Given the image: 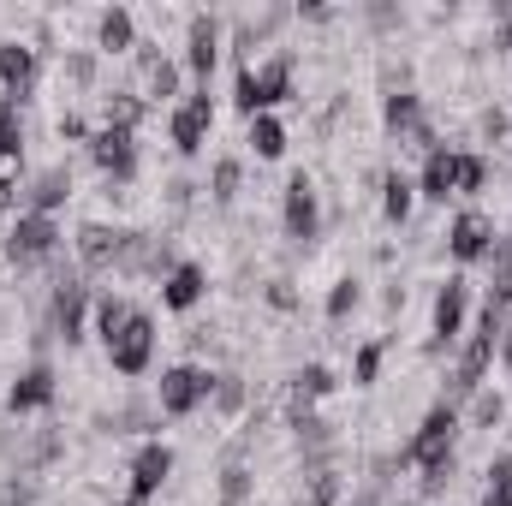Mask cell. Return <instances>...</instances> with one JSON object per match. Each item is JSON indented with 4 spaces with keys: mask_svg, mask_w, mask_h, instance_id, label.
I'll list each match as a JSON object with an SVG mask.
<instances>
[{
    "mask_svg": "<svg viewBox=\"0 0 512 506\" xmlns=\"http://www.w3.org/2000/svg\"><path fill=\"white\" fill-rule=\"evenodd\" d=\"M66 197H72V173L66 167H48V173L30 179V215H54Z\"/></svg>",
    "mask_w": 512,
    "mask_h": 506,
    "instance_id": "obj_22",
    "label": "cell"
},
{
    "mask_svg": "<svg viewBox=\"0 0 512 506\" xmlns=\"http://www.w3.org/2000/svg\"><path fill=\"white\" fill-rule=\"evenodd\" d=\"M417 191H423L429 203L459 197V149H429V155H423V179H417Z\"/></svg>",
    "mask_w": 512,
    "mask_h": 506,
    "instance_id": "obj_16",
    "label": "cell"
},
{
    "mask_svg": "<svg viewBox=\"0 0 512 506\" xmlns=\"http://www.w3.org/2000/svg\"><path fill=\"white\" fill-rule=\"evenodd\" d=\"M131 316H137V310H131L126 298H102V304H96V334H102V346H108V340L126 328Z\"/></svg>",
    "mask_w": 512,
    "mask_h": 506,
    "instance_id": "obj_26",
    "label": "cell"
},
{
    "mask_svg": "<svg viewBox=\"0 0 512 506\" xmlns=\"http://www.w3.org/2000/svg\"><path fill=\"white\" fill-rule=\"evenodd\" d=\"M203 292H209V280H203V268H197V262H179V268L161 280L167 310H191V304H203Z\"/></svg>",
    "mask_w": 512,
    "mask_h": 506,
    "instance_id": "obj_20",
    "label": "cell"
},
{
    "mask_svg": "<svg viewBox=\"0 0 512 506\" xmlns=\"http://www.w3.org/2000/svg\"><path fill=\"white\" fill-rule=\"evenodd\" d=\"M495 352H501V364H507V376H512V316L501 310V334H495Z\"/></svg>",
    "mask_w": 512,
    "mask_h": 506,
    "instance_id": "obj_36",
    "label": "cell"
},
{
    "mask_svg": "<svg viewBox=\"0 0 512 506\" xmlns=\"http://www.w3.org/2000/svg\"><path fill=\"white\" fill-rule=\"evenodd\" d=\"M352 310H358V280H340V286L328 292V316H334V322H346Z\"/></svg>",
    "mask_w": 512,
    "mask_h": 506,
    "instance_id": "obj_32",
    "label": "cell"
},
{
    "mask_svg": "<svg viewBox=\"0 0 512 506\" xmlns=\"http://www.w3.org/2000/svg\"><path fill=\"white\" fill-rule=\"evenodd\" d=\"M495 239H501V233H495V221H489V215H477V209H465V215L447 227V251L459 256V262H483V256L495 251Z\"/></svg>",
    "mask_w": 512,
    "mask_h": 506,
    "instance_id": "obj_9",
    "label": "cell"
},
{
    "mask_svg": "<svg viewBox=\"0 0 512 506\" xmlns=\"http://www.w3.org/2000/svg\"><path fill=\"white\" fill-rule=\"evenodd\" d=\"M209 393H215V376L209 370H197V364H173L167 376H161V411L167 417H191L197 405H209Z\"/></svg>",
    "mask_w": 512,
    "mask_h": 506,
    "instance_id": "obj_4",
    "label": "cell"
},
{
    "mask_svg": "<svg viewBox=\"0 0 512 506\" xmlns=\"http://www.w3.org/2000/svg\"><path fill=\"white\" fill-rule=\"evenodd\" d=\"M96 48H102V54H131V48H137V24H131L126 6H108V12L96 18Z\"/></svg>",
    "mask_w": 512,
    "mask_h": 506,
    "instance_id": "obj_21",
    "label": "cell"
},
{
    "mask_svg": "<svg viewBox=\"0 0 512 506\" xmlns=\"http://www.w3.org/2000/svg\"><path fill=\"white\" fill-rule=\"evenodd\" d=\"M126 239L131 233L108 227V221H84V227H78V262H84V268H120Z\"/></svg>",
    "mask_w": 512,
    "mask_h": 506,
    "instance_id": "obj_10",
    "label": "cell"
},
{
    "mask_svg": "<svg viewBox=\"0 0 512 506\" xmlns=\"http://www.w3.org/2000/svg\"><path fill=\"white\" fill-rule=\"evenodd\" d=\"M268 304H274V310H292L298 298H292V286H286V280H274V286H268Z\"/></svg>",
    "mask_w": 512,
    "mask_h": 506,
    "instance_id": "obj_37",
    "label": "cell"
},
{
    "mask_svg": "<svg viewBox=\"0 0 512 506\" xmlns=\"http://www.w3.org/2000/svg\"><path fill=\"white\" fill-rule=\"evenodd\" d=\"M387 131H393L399 149H423V155L441 149L435 131H429V120H423V102H417L411 90H393V96H387Z\"/></svg>",
    "mask_w": 512,
    "mask_h": 506,
    "instance_id": "obj_6",
    "label": "cell"
},
{
    "mask_svg": "<svg viewBox=\"0 0 512 506\" xmlns=\"http://www.w3.org/2000/svg\"><path fill=\"white\" fill-rule=\"evenodd\" d=\"M483 185H489V161L483 155H459V197H471Z\"/></svg>",
    "mask_w": 512,
    "mask_h": 506,
    "instance_id": "obj_29",
    "label": "cell"
},
{
    "mask_svg": "<svg viewBox=\"0 0 512 506\" xmlns=\"http://www.w3.org/2000/svg\"><path fill=\"white\" fill-rule=\"evenodd\" d=\"M96 114H102V126H96V131H131V137H137V120H143V102H137L131 90H108V96L96 102Z\"/></svg>",
    "mask_w": 512,
    "mask_h": 506,
    "instance_id": "obj_23",
    "label": "cell"
},
{
    "mask_svg": "<svg viewBox=\"0 0 512 506\" xmlns=\"http://www.w3.org/2000/svg\"><path fill=\"white\" fill-rule=\"evenodd\" d=\"M477 131H483L489 143H501V137H507V114H501V108H483V120H477Z\"/></svg>",
    "mask_w": 512,
    "mask_h": 506,
    "instance_id": "obj_35",
    "label": "cell"
},
{
    "mask_svg": "<svg viewBox=\"0 0 512 506\" xmlns=\"http://www.w3.org/2000/svg\"><path fill=\"white\" fill-rule=\"evenodd\" d=\"M0 155H24V120H18V102L0 96Z\"/></svg>",
    "mask_w": 512,
    "mask_h": 506,
    "instance_id": "obj_28",
    "label": "cell"
},
{
    "mask_svg": "<svg viewBox=\"0 0 512 506\" xmlns=\"http://www.w3.org/2000/svg\"><path fill=\"white\" fill-rule=\"evenodd\" d=\"M221 411H239L245 405V387H239V376H215V393H209Z\"/></svg>",
    "mask_w": 512,
    "mask_h": 506,
    "instance_id": "obj_33",
    "label": "cell"
},
{
    "mask_svg": "<svg viewBox=\"0 0 512 506\" xmlns=\"http://www.w3.org/2000/svg\"><path fill=\"white\" fill-rule=\"evenodd\" d=\"M501 411H507V405H501V393H477V405H471V417H477L483 429H495V423H501Z\"/></svg>",
    "mask_w": 512,
    "mask_h": 506,
    "instance_id": "obj_34",
    "label": "cell"
},
{
    "mask_svg": "<svg viewBox=\"0 0 512 506\" xmlns=\"http://www.w3.org/2000/svg\"><path fill=\"white\" fill-rule=\"evenodd\" d=\"M411 197H417V185L405 179V173H387L382 179V215L393 227H405V215H411Z\"/></svg>",
    "mask_w": 512,
    "mask_h": 506,
    "instance_id": "obj_25",
    "label": "cell"
},
{
    "mask_svg": "<svg viewBox=\"0 0 512 506\" xmlns=\"http://www.w3.org/2000/svg\"><path fill=\"white\" fill-rule=\"evenodd\" d=\"M90 155H96V167L108 179H131L137 173V137L131 131H96L90 137Z\"/></svg>",
    "mask_w": 512,
    "mask_h": 506,
    "instance_id": "obj_15",
    "label": "cell"
},
{
    "mask_svg": "<svg viewBox=\"0 0 512 506\" xmlns=\"http://www.w3.org/2000/svg\"><path fill=\"white\" fill-rule=\"evenodd\" d=\"M292 96V54L286 48H256L239 60V108L245 114H268L274 102Z\"/></svg>",
    "mask_w": 512,
    "mask_h": 506,
    "instance_id": "obj_1",
    "label": "cell"
},
{
    "mask_svg": "<svg viewBox=\"0 0 512 506\" xmlns=\"http://www.w3.org/2000/svg\"><path fill=\"white\" fill-rule=\"evenodd\" d=\"M245 143H251V155H262V161H280L286 155V126L274 114H256L251 131H245Z\"/></svg>",
    "mask_w": 512,
    "mask_h": 506,
    "instance_id": "obj_24",
    "label": "cell"
},
{
    "mask_svg": "<svg viewBox=\"0 0 512 506\" xmlns=\"http://www.w3.org/2000/svg\"><path fill=\"white\" fill-rule=\"evenodd\" d=\"M6 405H12V411H42V405H54V370H48V364H30L24 376L12 381Z\"/></svg>",
    "mask_w": 512,
    "mask_h": 506,
    "instance_id": "obj_19",
    "label": "cell"
},
{
    "mask_svg": "<svg viewBox=\"0 0 512 506\" xmlns=\"http://www.w3.org/2000/svg\"><path fill=\"white\" fill-rule=\"evenodd\" d=\"M352 376H358V387H370V381L382 376V340L358 346V364H352Z\"/></svg>",
    "mask_w": 512,
    "mask_h": 506,
    "instance_id": "obj_31",
    "label": "cell"
},
{
    "mask_svg": "<svg viewBox=\"0 0 512 506\" xmlns=\"http://www.w3.org/2000/svg\"><path fill=\"white\" fill-rule=\"evenodd\" d=\"M131 96L149 108V102H173L179 96V66L167 60V54H155L149 42H137V84H131Z\"/></svg>",
    "mask_w": 512,
    "mask_h": 506,
    "instance_id": "obj_7",
    "label": "cell"
},
{
    "mask_svg": "<svg viewBox=\"0 0 512 506\" xmlns=\"http://www.w3.org/2000/svg\"><path fill=\"white\" fill-rule=\"evenodd\" d=\"M167 477H173V453H167L161 441H149V447L131 459V501H149Z\"/></svg>",
    "mask_w": 512,
    "mask_h": 506,
    "instance_id": "obj_17",
    "label": "cell"
},
{
    "mask_svg": "<svg viewBox=\"0 0 512 506\" xmlns=\"http://www.w3.org/2000/svg\"><path fill=\"white\" fill-rule=\"evenodd\" d=\"M0 506H30V495H24L18 483H6V489H0Z\"/></svg>",
    "mask_w": 512,
    "mask_h": 506,
    "instance_id": "obj_38",
    "label": "cell"
},
{
    "mask_svg": "<svg viewBox=\"0 0 512 506\" xmlns=\"http://www.w3.org/2000/svg\"><path fill=\"white\" fill-rule=\"evenodd\" d=\"M60 251V227H54V215H18L12 221V233H6V256L18 262V268H30V262H48V256Z\"/></svg>",
    "mask_w": 512,
    "mask_h": 506,
    "instance_id": "obj_3",
    "label": "cell"
},
{
    "mask_svg": "<svg viewBox=\"0 0 512 506\" xmlns=\"http://www.w3.org/2000/svg\"><path fill=\"white\" fill-rule=\"evenodd\" d=\"M453 435H459V411H453V405H435V411L423 417L417 441L405 447V459L423 471V483H429V489H441V483H447V471H453Z\"/></svg>",
    "mask_w": 512,
    "mask_h": 506,
    "instance_id": "obj_2",
    "label": "cell"
},
{
    "mask_svg": "<svg viewBox=\"0 0 512 506\" xmlns=\"http://www.w3.org/2000/svg\"><path fill=\"white\" fill-rule=\"evenodd\" d=\"M185 60H191V72H197L203 90H209V72H215V60H221V24H215L209 12H191V24H185Z\"/></svg>",
    "mask_w": 512,
    "mask_h": 506,
    "instance_id": "obj_11",
    "label": "cell"
},
{
    "mask_svg": "<svg viewBox=\"0 0 512 506\" xmlns=\"http://www.w3.org/2000/svg\"><path fill=\"white\" fill-rule=\"evenodd\" d=\"M30 84H36V48L30 42H0V96L24 102Z\"/></svg>",
    "mask_w": 512,
    "mask_h": 506,
    "instance_id": "obj_13",
    "label": "cell"
},
{
    "mask_svg": "<svg viewBox=\"0 0 512 506\" xmlns=\"http://www.w3.org/2000/svg\"><path fill=\"white\" fill-rule=\"evenodd\" d=\"M465 310H471V280H447V286L435 292V346H453V340H459Z\"/></svg>",
    "mask_w": 512,
    "mask_h": 506,
    "instance_id": "obj_14",
    "label": "cell"
},
{
    "mask_svg": "<svg viewBox=\"0 0 512 506\" xmlns=\"http://www.w3.org/2000/svg\"><path fill=\"white\" fill-rule=\"evenodd\" d=\"M84 310H90L84 280H60V292H54V334L60 340H84Z\"/></svg>",
    "mask_w": 512,
    "mask_h": 506,
    "instance_id": "obj_18",
    "label": "cell"
},
{
    "mask_svg": "<svg viewBox=\"0 0 512 506\" xmlns=\"http://www.w3.org/2000/svg\"><path fill=\"white\" fill-rule=\"evenodd\" d=\"M120 506H137V501H120Z\"/></svg>",
    "mask_w": 512,
    "mask_h": 506,
    "instance_id": "obj_39",
    "label": "cell"
},
{
    "mask_svg": "<svg viewBox=\"0 0 512 506\" xmlns=\"http://www.w3.org/2000/svg\"><path fill=\"white\" fill-rule=\"evenodd\" d=\"M239 179H245V167L227 155V161H215V203H233L239 197Z\"/></svg>",
    "mask_w": 512,
    "mask_h": 506,
    "instance_id": "obj_30",
    "label": "cell"
},
{
    "mask_svg": "<svg viewBox=\"0 0 512 506\" xmlns=\"http://www.w3.org/2000/svg\"><path fill=\"white\" fill-rule=\"evenodd\" d=\"M310 506H340V471L334 465H310Z\"/></svg>",
    "mask_w": 512,
    "mask_h": 506,
    "instance_id": "obj_27",
    "label": "cell"
},
{
    "mask_svg": "<svg viewBox=\"0 0 512 506\" xmlns=\"http://www.w3.org/2000/svg\"><path fill=\"white\" fill-rule=\"evenodd\" d=\"M149 358H155V322L137 310L126 328L108 340V364H114L120 376H143V370H149Z\"/></svg>",
    "mask_w": 512,
    "mask_h": 506,
    "instance_id": "obj_5",
    "label": "cell"
},
{
    "mask_svg": "<svg viewBox=\"0 0 512 506\" xmlns=\"http://www.w3.org/2000/svg\"><path fill=\"white\" fill-rule=\"evenodd\" d=\"M209 131H215V102H209V90H197V96H185V102L173 108V143H179L185 155H197V149L209 143Z\"/></svg>",
    "mask_w": 512,
    "mask_h": 506,
    "instance_id": "obj_8",
    "label": "cell"
},
{
    "mask_svg": "<svg viewBox=\"0 0 512 506\" xmlns=\"http://www.w3.org/2000/svg\"><path fill=\"white\" fill-rule=\"evenodd\" d=\"M316 227H322V215H316V185H310L304 173H292V185H286V239L310 245Z\"/></svg>",
    "mask_w": 512,
    "mask_h": 506,
    "instance_id": "obj_12",
    "label": "cell"
}]
</instances>
